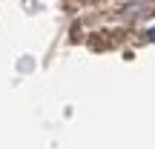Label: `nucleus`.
<instances>
[{
	"label": "nucleus",
	"mask_w": 155,
	"mask_h": 149,
	"mask_svg": "<svg viewBox=\"0 0 155 149\" xmlns=\"http://www.w3.org/2000/svg\"><path fill=\"white\" fill-rule=\"evenodd\" d=\"M150 40H155V29H150Z\"/></svg>",
	"instance_id": "f257e3e1"
}]
</instances>
